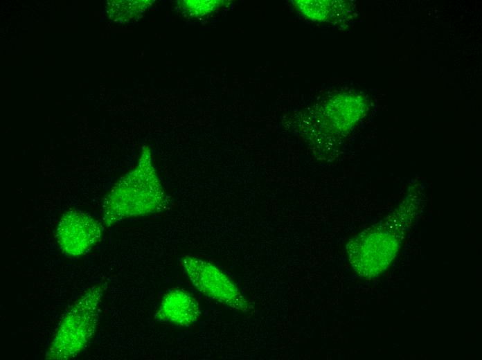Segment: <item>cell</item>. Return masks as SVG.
Instances as JSON below:
<instances>
[{
  "label": "cell",
  "mask_w": 482,
  "mask_h": 360,
  "mask_svg": "<svg viewBox=\"0 0 482 360\" xmlns=\"http://www.w3.org/2000/svg\"><path fill=\"white\" fill-rule=\"evenodd\" d=\"M416 190L407 195L384 223L364 230L347 244L350 264L361 277L376 276L397 253L404 231L419 212L420 201L423 199L422 193L413 202Z\"/></svg>",
  "instance_id": "obj_1"
},
{
  "label": "cell",
  "mask_w": 482,
  "mask_h": 360,
  "mask_svg": "<svg viewBox=\"0 0 482 360\" xmlns=\"http://www.w3.org/2000/svg\"><path fill=\"white\" fill-rule=\"evenodd\" d=\"M166 206V195L145 148L136 166L121 178L107 195L102 219L106 226L123 219L156 213Z\"/></svg>",
  "instance_id": "obj_2"
},
{
  "label": "cell",
  "mask_w": 482,
  "mask_h": 360,
  "mask_svg": "<svg viewBox=\"0 0 482 360\" xmlns=\"http://www.w3.org/2000/svg\"><path fill=\"white\" fill-rule=\"evenodd\" d=\"M105 288L102 282L89 287L64 313L46 350V359H71L84 350L96 331Z\"/></svg>",
  "instance_id": "obj_3"
},
{
  "label": "cell",
  "mask_w": 482,
  "mask_h": 360,
  "mask_svg": "<svg viewBox=\"0 0 482 360\" xmlns=\"http://www.w3.org/2000/svg\"><path fill=\"white\" fill-rule=\"evenodd\" d=\"M181 264L193 286L204 296L243 312L253 309L235 284L215 264L193 256L184 257Z\"/></svg>",
  "instance_id": "obj_4"
},
{
  "label": "cell",
  "mask_w": 482,
  "mask_h": 360,
  "mask_svg": "<svg viewBox=\"0 0 482 360\" xmlns=\"http://www.w3.org/2000/svg\"><path fill=\"white\" fill-rule=\"evenodd\" d=\"M102 226L87 213L71 210L61 217L55 231V239L66 255L78 258L88 253L100 242Z\"/></svg>",
  "instance_id": "obj_5"
},
{
  "label": "cell",
  "mask_w": 482,
  "mask_h": 360,
  "mask_svg": "<svg viewBox=\"0 0 482 360\" xmlns=\"http://www.w3.org/2000/svg\"><path fill=\"white\" fill-rule=\"evenodd\" d=\"M200 314L197 300L186 291L175 288L164 294L154 318L161 323L188 327L198 320Z\"/></svg>",
  "instance_id": "obj_6"
},
{
  "label": "cell",
  "mask_w": 482,
  "mask_h": 360,
  "mask_svg": "<svg viewBox=\"0 0 482 360\" xmlns=\"http://www.w3.org/2000/svg\"><path fill=\"white\" fill-rule=\"evenodd\" d=\"M182 2V8L188 10L190 15L193 16L204 15L213 10L217 5L215 1H184Z\"/></svg>",
  "instance_id": "obj_7"
}]
</instances>
